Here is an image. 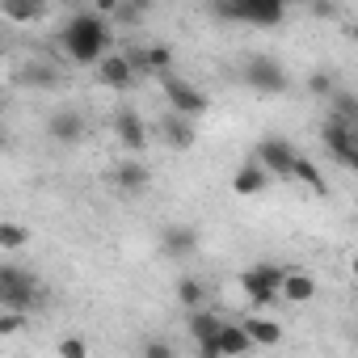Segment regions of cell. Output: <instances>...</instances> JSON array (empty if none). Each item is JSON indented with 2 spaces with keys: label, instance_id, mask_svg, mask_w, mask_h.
I'll use <instances>...</instances> for the list:
<instances>
[{
  "label": "cell",
  "instance_id": "obj_1",
  "mask_svg": "<svg viewBox=\"0 0 358 358\" xmlns=\"http://www.w3.org/2000/svg\"><path fill=\"white\" fill-rule=\"evenodd\" d=\"M59 47H64L68 59H76V64H101V55H106V47H110V26H106V17H97L93 9L72 13L68 26H64V34H59Z\"/></svg>",
  "mask_w": 358,
  "mask_h": 358
},
{
  "label": "cell",
  "instance_id": "obj_2",
  "mask_svg": "<svg viewBox=\"0 0 358 358\" xmlns=\"http://www.w3.org/2000/svg\"><path fill=\"white\" fill-rule=\"evenodd\" d=\"M43 303V282L34 278V270L0 262V312H30Z\"/></svg>",
  "mask_w": 358,
  "mask_h": 358
},
{
  "label": "cell",
  "instance_id": "obj_3",
  "mask_svg": "<svg viewBox=\"0 0 358 358\" xmlns=\"http://www.w3.org/2000/svg\"><path fill=\"white\" fill-rule=\"evenodd\" d=\"M282 274L287 266H274V262H257L241 274V291L249 295L253 308H274L278 303V287H282Z\"/></svg>",
  "mask_w": 358,
  "mask_h": 358
},
{
  "label": "cell",
  "instance_id": "obj_4",
  "mask_svg": "<svg viewBox=\"0 0 358 358\" xmlns=\"http://www.w3.org/2000/svg\"><path fill=\"white\" fill-rule=\"evenodd\" d=\"M211 13L224 22H245V26H278L287 17L278 0H232V5H215Z\"/></svg>",
  "mask_w": 358,
  "mask_h": 358
},
{
  "label": "cell",
  "instance_id": "obj_5",
  "mask_svg": "<svg viewBox=\"0 0 358 358\" xmlns=\"http://www.w3.org/2000/svg\"><path fill=\"white\" fill-rule=\"evenodd\" d=\"M164 97H169V110L177 114V118H199L211 101H207V93L199 89V85H190V80H177V76H164Z\"/></svg>",
  "mask_w": 358,
  "mask_h": 358
},
{
  "label": "cell",
  "instance_id": "obj_6",
  "mask_svg": "<svg viewBox=\"0 0 358 358\" xmlns=\"http://www.w3.org/2000/svg\"><path fill=\"white\" fill-rule=\"evenodd\" d=\"M245 80H249V89H257V93H282V89H287V68H282L274 55H253V59L245 64Z\"/></svg>",
  "mask_w": 358,
  "mask_h": 358
},
{
  "label": "cell",
  "instance_id": "obj_7",
  "mask_svg": "<svg viewBox=\"0 0 358 358\" xmlns=\"http://www.w3.org/2000/svg\"><path fill=\"white\" fill-rule=\"evenodd\" d=\"M320 135H324V148H329L345 169H354V164H358V127L337 122V118H324Z\"/></svg>",
  "mask_w": 358,
  "mask_h": 358
},
{
  "label": "cell",
  "instance_id": "obj_8",
  "mask_svg": "<svg viewBox=\"0 0 358 358\" xmlns=\"http://www.w3.org/2000/svg\"><path fill=\"white\" fill-rule=\"evenodd\" d=\"M186 329H190V337H194V345H199L203 358H220V350H215V337L224 329V316L220 312H211V308L186 312Z\"/></svg>",
  "mask_w": 358,
  "mask_h": 358
},
{
  "label": "cell",
  "instance_id": "obj_9",
  "mask_svg": "<svg viewBox=\"0 0 358 358\" xmlns=\"http://www.w3.org/2000/svg\"><path fill=\"white\" fill-rule=\"evenodd\" d=\"M295 156H299V152H295L287 139L270 135V139L257 143V156H253V160H257V169H266V177H270V173H282V177H287L291 164H295Z\"/></svg>",
  "mask_w": 358,
  "mask_h": 358
},
{
  "label": "cell",
  "instance_id": "obj_10",
  "mask_svg": "<svg viewBox=\"0 0 358 358\" xmlns=\"http://www.w3.org/2000/svg\"><path fill=\"white\" fill-rule=\"evenodd\" d=\"M47 135H51L55 143L72 148V143H80V139L89 135V122H85V114H76V110H55V114L47 118Z\"/></svg>",
  "mask_w": 358,
  "mask_h": 358
},
{
  "label": "cell",
  "instance_id": "obj_11",
  "mask_svg": "<svg viewBox=\"0 0 358 358\" xmlns=\"http://www.w3.org/2000/svg\"><path fill=\"white\" fill-rule=\"evenodd\" d=\"M160 249H164V257L182 262V257H190V253L199 249V232H194L190 224H169V228L160 232Z\"/></svg>",
  "mask_w": 358,
  "mask_h": 358
},
{
  "label": "cell",
  "instance_id": "obj_12",
  "mask_svg": "<svg viewBox=\"0 0 358 358\" xmlns=\"http://www.w3.org/2000/svg\"><path fill=\"white\" fill-rule=\"evenodd\" d=\"M312 295H316V278L303 274L299 266H287L282 287H278V299H287V303H312Z\"/></svg>",
  "mask_w": 358,
  "mask_h": 358
},
{
  "label": "cell",
  "instance_id": "obj_13",
  "mask_svg": "<svg viewBox=\"0 0 358 358\" xmlns=\"http://www.w3.org/2000/svg\"><path fill=\"white\" fill-rule=\"evenodd\" d=\"M127 59H131L135 72H152V76H169V68H173V51H169L164 43H152V47L127 55Z\"/></svg>",
  "mask_w": 358,
  "mask_h": 358
},
{
  "label": "cell",
  "instance_id": "obj_14",
  "mask_svg": "<svg viewBox=\"0 0 358 358\" xmlns=\"http://www.w3.org/2000/svg\"><path fill=\"white\" fill-rule=\"evenodd\" d=\"M114 135H118L131 152H139V148L148 143V127H143V118H139L131 106H122V110L114 114Z\"/></svg>",
  "mask_w": 358,
  "mask_h": 358
},
{
  "label": "cell",
  "instance_id": "obj_15",
  "mask_svg": "<svg viewBox=\"0 0 358 358\" xmlns=\"http://www.w3.org/2000/svg\"><path fill=\"white\" fill-rule=\"evenodd\" d=\"M97 76H101V85H110V89H131V80H135V68H131V59L127 55H101V64H97Z\"/></svg>",
  "mask_w": 358,
  "mask_h": 358
},
{
  "label": "cell",
  "instance_id": "obj_16",
  "mask_svg": "<svg viewBox=\"0 0 358 358\" xmlns=\"http://www.w3.org/2000/svg\"><path fill=\"white\" fill-rule=\"evenodd\" d=\"M266 186H270V177H266V169H257V160H245V164L232 173V190H236L241 199H257Z\"/></svg>",
  "mask_w": 358,
  "mask_h": 358
},
{
  "label": "cell",
  "instance_id": "obj_17",
  "mask_svg": "<svg viewBox=\"0 0 358 358\" xmlns=\"http://www.w3.org/2000/svg\"><path fill=\"white\" fill-rule=\"evenodd\" d=\"M160 139H164L169 148H177V152H186V148H194L199 131H194V122H190V118H177V114H169V118L160 122Z\"/></svg>",
  "mask_w": 358,
  "mask_h": 358
},
{
  "label": "cell",
  "instance_id": "obj_18",
  "mask_svg": "<svg viewBox=\"0 0 358 358\" xmlns=\"http://www.w3.org/2000/svg\"><path fill=\"white\" fill-rule=\"evenodd\" d=\"M148 182H152V173H148L139 160H122V164L114 169V186H118L122 194H139V190H148Z\"/></svg>",
  "mask_w": 358,
  "mask_h": 358
},
{
  "label": "cell",
  "instance_id": "obj_19",
  "mask_svg": "<svg viewBox=\"0 0 358 358\" xmlns=\"http://www.w3.org/2000/svg\"><path fill=\"white\" fill-rule=\"evenodd\" d=\"M215 350H220V358H241V354L253 350V341L245 337L241 324H228V320H224V329H220V337H215Z\"/></svg>",
  "mask_w": 358,
  "mask_h": 358
},
{
  "label": "cell",
  "instance_id": "obj_20",
  "mask_svg": "<svg viewBox=\"0 0 358 358\" xmlns=\"http://www.w3.org/2000/svg\"><path fill=\"white\" fill-rule=\"evenodd\" d=\"M241 329H245V337H249L253 345H278V341H282V324H278V320H266V316H249Z\"/></svg>",
  "mask_w": 358,
  "mask_h": 358
},
{
  "label": "cell",
  "instance_id": "obj_21",
  "mask_svg": "<svg viewBox=\"0 0 358 358\" xmlns=\"http://www.w3.org/2000/svg\"><path fill=\"white\" fill-rule=\"evenodd\" d=\"M287 177H299V182L312 190V194H329V182H324V173L308 160V156H295V164H291V173Z\"/></svg>",
  "mask_w": 358,
  "mask_h": 358
},
{
  "label": "cell",
  "instance_id": "obj_22",
  "mask_svg": "<svg viewBox=\"0 0 358 358\" xmlns=\"http://www.w3.org/2000/svg\"><path fill=\"white\" fill-rule=\"evenodd\" d=\"M177 303H182L186 312H199V308H207V287L199 282V278H177Z\"/></svg>",
  "mask_w": 358,
  "mask_h": 358
},
{
  "label": "cell",
  "instance_id": "obj_23",
  "mask_svg": "<svg viewBox=\"0 0 358 358\" xmlns=\"http://www.w3.org/2000/svg\"><path fill=\"white\" fill-rule=\"evenodd\" d=\"M22 80H26V85H34V89H55L64 76H59L51 64H30V68H22Z\"/></svg>",
  "mask_w": 358,
  "mask_h": 358
},
{
  "label": "cell",
  "instance_id": "obj_24",
  "mask_svg": "<svg viewBox=\"0 0 358 358\" xmlns=\"http://www.w3.org/2000/svg\"><path fill=\"white\" fill-rule=\"evenodd\" d=\"M26 245H30V232L22 224H9V220L0 224V249H5V253H22Z\"/></svg>",
  "mask_w": 358,
  "mask_h": 358
},
{
  "label": "cell",
  "instance_id": "obj_25",
  "mask_svg": "<svg viewBox=\"0 0 358 358\" xmlns=\"http://www.w3.org/2000/svg\"><path fill=\"white\" fill-rule=\"evenodd\" d=\"M329 101H333V110H337V114H333L337 122H350V127H358V101H354V93L337 89V93H333Z\"/></svg>",
  "mask_w": 358,
  "mask_h": 358
},
{
  "label": "cell",
  "instance_id": "obj_26",
  "mask_svg": "<svg viewBox=\"0 0 358 358\" xmlns=\"http://www.w3.org/2000/svg\"><path fill=\"white\" fill-rule=\"evenodd\" d=\"M55 354H59V358H89V341H85L80 333H68V337H59Z\"/></svg>",
  "mask_w": 358,
  "mask_h": 358
},
{
  "label": "cell",
  "instance_id": "obj_27",
  "mask_svg": "<svg viewBox=\"0 0 358 358\" xmlns=\"http://www.w3.org/2000/svg\"><path fill=\"white\" fill-rule=\"evenodd\" d=\"M139 358H177V345L164 341V337H148V341L139 345Z\"/></svg>",
  "mask_w": 358,
  "mask_h": 358
},
{
  "label": "cell",
  "instance_id": "obj_28",
  "mask_svg": "<svg viewBox=\"0 0 358 358\" xmlns=\"http://www.w3.org/2000/svg\"><path fill=\"white\" fill-rule=\"evenodd\" d=\"M0 9H5L9 22H38L43 17V5H13V0H5Z\"/></svg>",
  "mask_w": 358,
  "mask_h": 358
},
{
  "label": "cell",
  "instance_id": "obj_29",
  "mask_svg": "<svg viewBox=\"0 0 358 358\" xmlns=\"http://www.w3.org/2000/svg\"><path fill=\"white\" fill-rule=\"evenodd\" d=\"M308 93H312V97H324V101H329V97L337 93V80H333L329 72H312V76H308Z\"/></svg>",
  "mask_w": 358,
  "mask_h": 358
},
{
  "label": "cell",
  "instance_id": "obj_30",
  "mask_svg": "<svg viewBox=\"0 0 358 358\" xmlns=\"http://www.w3.org/2000/svg\"><path fill=\"white\" fill-rule=\"evenodd\" d=\"M143 13H148L143 5H114V22H118V26H139Z\"/></svg>",
  "mask_w": 358,
  "mask_h": 358
},
{
  "label": "cell",
  "instance_id": "obj_31",
  "mask_svg": "<svg viewBox=\"0 0 358 358\" xmlns=\"http://www.w3.org/2000/svg\"><path fill=\"white\" fill-rule=\"evenodd\" d=\"M22 329H26V316H22V312H0V337L22 333Z\"/></svg>",
  "mask_w": 358,
  "mask_h": 358
},
{
  "label": "cell",
  "instance_id": "obj_32",
  "mask_svg": "<svg viewBox=\"0 0 358 358\" xmlns=\"http://www.w3.org/2000/svg\"><path fill=\"white\" fill-rule=\"evenodd\" d=\"M312 13H316V17H333L337 9H333V5H312Z\"/></svg>",
  "mask_w": 358,
  "mask_h": 358
}]
</instances>
